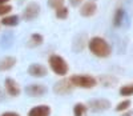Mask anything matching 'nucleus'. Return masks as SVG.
<instances>
[{"mask_svg": "<svg viewBox=\"0 0 133 116\" xmlns=\"http://www.w3.org/2000/svg\"><path fill=\"white\" fill-rule=\"evenodd\" d=\"M88 107L92 111L100 112V111H105L110 107V101L107 99H96V100H91L88 103Z\"/></svg>", "mask_w": 133, "mask_h": 116, "instance_id": "nucleus-6", "label": "nucleus"}, {"mask_svg": "<svg viewBox=\"0 0 133 116\" xmlns=\"http://www.w3.org/2000/svg\"><path fill=\"white\" fill-rule=\"evenodd\" d=\"M4 87H5V91H7V94L9 96L16 97V96L20 95V86L15 82L14 79H5Z\"/></svg>", "mask_w": 133, "mask_h": 116, "instance_id": "nucleus-7", "label": "nucleus"}, {"mask_svg": "<svg viewBox=\"0 0 133 116\" xmlns=\"http://www.w3.org/2000/svg\"><path fill=\"white\" fill-rule=\"evenodd\" d=\"M55 94L57 95H66V94H71L73 91V84L71 83L69 79H63L60 82H57L53 87Z\"/></svg>", "mask_w": 133, "mask_h": 116, "instance_id": "nucleus-4", "label": "nucleus"}, {"mask_svg": "<svg viewBox=\"0 0 133 116\" xmlns=\"http://www.w3.org/2000/svg\"><path fill=\"white\" fill-rule=\"evenodd\" d=\"M41 43H43V36L41 35L33 33L31 36V39H29V41H28V45L29 47H36V45H40Z\"/></svg>", "mask_w": 133, "mask_h": 116, "instance_id": "nucleus-15", "label": "nucleus"}, {"mask_svg": "<svg viewBox=\"0 0 133 116\" xmlns=\"http://www.w3.org/2000/svg\"><path fill=\"white\" fill-rule=\"evenodd\" d=\"M40 14V5L37 3H31L25 7L24 12H23V19L24 20H33L37 17Z\"/></svg>", "mask_w": 133, "mask_h": 116, "instance_id": "nucleus-5", "label": "nucleus"}, {"mask_svg": "<svg viewBox=\"0 0 133 116\" xmlns=\"http://www.w3.org/2000/svg\"><path fill=\"white\" fill-rule=\"evenodd\" d=\"M16 64V59L12 56H5L0 60V71H8Z\"/></svg>", "mask_w": 133, "mask_h": 116, "instance_id": "nucleus-12", "label": "nucleus"}, {"mask_svg": "<svg viewBox=\"0 0 133 116\" xmlns=\"http://www.w3.org/2000/svg\"><path fill=\"white\" fill-rule=\"evenodd\" d=\"M63 4H64V0H51L49 2V5L53 7V8H56V9L63 7Z\"/></svg>", "mask_w": 133, "mask_h": 116, "instance_id": "nucleus-21", "label": "nucleus"}, {"mask_svg": "<svg viewBox=\"0 0 133 116\" xmlns=\"http://www.w3.org/2000/svg\"><path fill=\"white\" fill-rule=\"evenodd\" d=\"M130 107V100H124V101H121V103H118L117 104V107H116V111H118V112H123V111H127L128 108Z\"/></svg>", "mask_w": 133, "mask_h": 116, "instance_id": "nucleus-17", "label": "nucleus"}, {"mask_svg": "<svg viewBox=\"0 0 133 116\" xmlns=\"http://www.w3.org/2000/svg\"><path fill=\"white\" fill-rule=\"evenodd\" d=\"M69 80L73 84V87H80V88H87V89L93 88L97 84V80L89 75H73Z\"/></svg>", "mask_w": 133, "mask_h": 116, "instance_id": "nucleus-3", "label": "nucleus"}, {"mask_svg": "<svg viewBox=\"0 0 133 116\" xmlns=\"http://www.w3.org/2000/svg\"><path fill=\"white\" fill-rule=\"evenodd\" d=\"M88 45H89L91 52L97 57H108L110 55V52H112L108 41L104 40L103 38H98V36L92 38L89 40V43H88Z\"/></svg>", "mask_w": 133, "mask_h": 116, "instance_id": "nucleus-1", "label": "nucleus"}, {"mask_svg": "<svg viewBox=\"0 0 133 116\" xmlns=\"http://www.w3.org/2000/svg\"><path fill=\"white\" fill-rule=\"evenodd\" d=\"M87 109H88V107L84 106L83 103H77L73 107V113H75V116H84L87 113Z\"/></svg>", "mask_w": 133, "mask_h": 116, "instance_id": "nucleus-14", "label": "nucleus"}, {"mask_svg": "<svg viewBox=\"0 0 133 116\" xmlns=\"http://www.w3.org/2000/svg\"><path fill=\"white\" fill-rule=\"evenodd\" d=\"M17 23H19V16H16V15L4 16V17L2 19V24H3V26H7V27L17 26Z\"/></svg>", "mask_w": 133, "mask_h": 116, "instance_id": "nucleus-13", "label": "nucleus"}, {"mask_svg": "<svg viewBox=\"0 0 133 116\" xmlns=\"http://www.w3.org/2000/svg\"><path fill=\"white\" fill-rule=\"evenodd\" d=\"M120 95L121 96H130V95H133V84L123 86L120 88Z\"/></svg>", "mask_w": 133, "mask_h": 116, "instance_id": "nucleus-16", "label": "nucleus"}, {"mask_svg": "<svg viewBox=\"0 0 133 116\" xmlns=\"http://www.w3.org/2000/svg\"><path fill=\"white\" fill-rule=\"evenodd\" d=\"M25 92L32 97H39L47 92V87L44 84H31L25 88Z\"/></svg>", "mask_w": 133, "mask_h": 116, "instance_id": "nucleus-8", "label": "nucleus"}, {"mask_svg": "<svg viewBox=\"0 0 133 116\" xmlns=\"http://www.w3.org/2000/svg\"><path fill=\"white\" fill-rule=\"evenodd\" d=\"M8 2V0H0V5H3V4H5Z\"/></svg>", "mask_w": 133, "mask_h": 116, "instance_id": "nucleus-24", "label": "nucleus"}, {"mask_svg": "<svg viewBox=\"0 0 133 116\" xmlns=\"http://www.w3.org/2000/svg\"><path fill=\"white\" fill-rule=\"evenodd\" d=\"M130 115H132V112H128V113H124L123 116H130Z\"/></svg>", "mask_w": 133, "mask_h": 116, "instance_id": "nucleus-25", "label": "nucleus"}, {"mask_svg": "<svg viewBox=\"0 0 133 116\" xmlns=\"http://www.w3.org/2000/svg\"><path fill=\"white\" fill-rule=\"evenodd\" d=\"M0 116H20L19 113H16V112H4V113H2V115H0Z\"/></svg>", "mask_w": 133, "mask_h": 116, "instance_id": "nucleus-23", "label": "nucleus"}, {"mask_svg": "<svg viewBox=\"0 0 133 116\" xmlns=\"http://www.w3.org/2000/svg\"><path fill=\"white\" fill-rule=\"evenodd\" d=\"M12 11V7L8 5V4H3L0 5V16H5L7 14H9Z\"/></svg>", "mask_w": 133, "mask_h": 116, "instance_id": "nucleus-20", "label": "nucleus"}, {"mask_svg": "<svg viewBox=\"0 0 133 116\" xmlns=\"http://www.w3.org/2000/svg\"><path fill=\"white\" fill-rule=\"evenodd\" d=\"M51 115V107L41 104V106H36L29 109L28 116H49Z\"/></svg>", "mask_w": 133, "mask_h": 116, "instance_id": "nucleus-10", "label": "nucleus"}, {"mask_svg": "<svg viewBox=\"0 0 133 116\" xmlns=\"http://www.w3.org/2000/svg\"><path fill=\"white\" fill-rule=\"evenodd\" d=\"M49 67H51L52 71L56 75H59V76L66 75V72H68V69H69L66 62L59 55H52L49 57Z\"/></svg>", "mask_w": 133, "mask_h": 116, "instance_id": "nucleus-2", "label": "nucleus"}, {"mask_svg": "<svg viewBox=\"0 0 133 116\" xmlns=\"http://www.w3.org/2000/svg\"><path fill=\"white\" fill-rule=\"evenodd\" d=\"M56 16L59 19H65L66 16H68V8H65L64 5L60 7V8H57L56 9Z\"/></svg>", "mask_w": 133, "mask_h": 116, "instance_id": "nucleus-18", "label": "nucleus"}, {"mask_svg": "<svg viewBox=\"0 0 133 116\" xmlns=\"http://www.w3.org/2000/svg\"><path fill=\"white\" fill-rule=\"evenodd\" d=\"M123 15H124V12H123V9H117L116 11V14H115V26H120V23H121V19H123Z\"/></svg>", "mask_w": 133, "mask_h": 116, "instance_id": "nucleus-19", "label": "nucleus"}, {"mask_svg": "<svg viewBox=\"0 0 133 116\" xmlns=\"http://www.w3.org/2000/svg\"><path fill=\"white\" fill-rule=\"evenodd\" d=\"M69 2H71V4L73 7H77V5H80L83 3V0H69Z\"/></svg>", "mask_w": 133, "mask_h": 116, "instance_id": "nucleus-22", "label": "nucleus"}, {"mask_svg": "<svg viewBox=\"0 0 133 116\" xmlns=\"http://www.w3.org/2000/svg\"><path fill=\"white\" fill-rule=\"evenodd\" d=\"M97 11V5L93 0H89L83 4V7L80 8V14L81 16H85V17H89V16H93Z\"/></svg>", "mask_w": 133, "mask_h": 116, "instance_id": "nucleus-9", "label": "nucleus"}, {"mask_svg": "<svg viewBox=\"0 0 133 116\" xmlns=\"http://www.w3.org/2000/svg\"><path fill=\"white\" fill-rule=\"evenodd\" d=\"M47 72H48L47 68L41 64H32L28 68V74L33 77H43L47 75Z\"/></svg>", "mask_w": 133, "mask_h": 116, "instance_id": "nucleus-11", "label": "nucleus"}]
</instances>
